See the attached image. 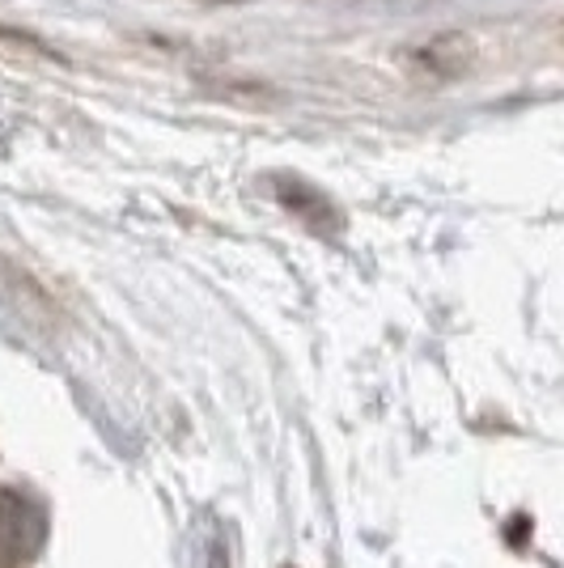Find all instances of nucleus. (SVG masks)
<instances>
[{
  "instance_id": "nucleus-1",
  "label": "nucleus",
  "mask_w": 564,
  "mask_h": 568,
  "mask_svg": "<svg viewBox=\"0 0 564 568\" xmlns=\"http://www.w3.org/2000/svg\"><path fill=\"white\" fill-rule=\"evenodd\" d=\"M43 539V509L30 505V497L4 493L0 500V556L4 560H26Z\"/></svg>"
},
{
  "instance_id": "nucleus-2",
  "label": "nucleus",
  "mask_w": 564,
  "mask_h": 568,
  "mask_svg": "<svg viewBox=\"0 0 564 568\" xmlns=\"http://www.w3.org/2000/svg\"><path fill=\"white\" fill-rule=\"evenodd\" d=\"M276 191H281L284 204L293 209V216H302L310 225H335V209L328 204L323 191H314L310 183H302V179H281Z\"/></svg>"
}]
</instances>
